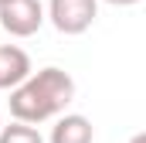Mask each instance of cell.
I'll return each mask as SVG.
<instances>
[{"mask_svg":"<svg viewBox=\"0 0 146 143\" xmlns=\"http://www.w3.org/2000/svg\"><path fill=\"white\" fill-rule=\"evenodd\" d=\"M72 99H75V78L65 68L48 65L41 72H31L21 85L10 89V116L37 126L44 119L61 116Z\"/></svg>","mask_w":146,"mask_h":143,"instance_id":"1","label":"cell"},{"mask_svg":"<svg viewBox=\"0 0 146 143\" xmlns=\"http://www.w3.org/2000/svg\"><path fill=\"white\" fill-rule=\"evenodd\" d=\"M99 17V0H48V21L61 34H85Z\"/></svg>","mask_w":146,"mask_h":143,"instance_id":"2","label":"cell"},{"mask_svg":"<svg viewBox=\"0 0 146 143\" xmlns=\"http://www.w3.org/2000/svg\"><path fill=\"white\" fill-rule=\"evenodd\" d=\"M44 24L41 0H0V27L10 37H31Z\"/></svg>","mask_w":146,"mask_h":143,"instance_id":"3","label":"cell"},{"mask_svg":"<svg viewBox=\"0 0 146 143\" xmlns=\"http://www.w3.org/2000/svg\"><path fill=\"white\" fill-rule=\"evenodd\" d=\"M31 75V58L17 44H0V89H14Z\"/></svg>","mask_w":146,"mask_h":143,"instance_id":"4","label":"cell"},{"mask_svg":"<svg viewBox=\"0 0 146 143\" xmlns=\"http://www.w3.org/2000/svg\"><path fill=\"white\" fill-rule=\"evenodd\" d=\"M92 140H95V130H92V123H88L85 116H78V112L61 116V119L51 126V136H48V143H92Z\"/></svg>","mask_w":146,"mask_h":143,"instance_id":"5","label":"cell"},{"mask_svg":"<svg viewBox=\"0 0 146 143\" xmlns=\"http://www.w3.org/2000/svg\"><path fill=\"white\" fill-rule=\"evenodd\" d=\"M0 143H44V136L37 133L31 123H10V126H0Z\"/></svg>","mask_w":146,"mask_h":143,"instance_id":"6","label":"cell"},{"mask_svg":"<svg viewBox=\"0 0 146 143\" xmlns=\"http://www.w3.org/2000/svg\"><path fill=\"white\" fill-rule=\"evenodd\" d=\"M106 3H112V7H133V3H139V0H106Z\"/></svg>","mask_w":146,"mask_h":143,"instance_id":"7","label":"cell"},{"mask_svg":"<svg viewBox=\"0 0 146 143\" xmlns=\"http://www.w3.org/2000/svg\"><path fill=\"white\" fill-rule=\"evenodd\" d=\"M129 143H146V133H136V136H133Z\"/></svg>","mask_w":146,"mask_h":143,"instance_id":"8","label":"cell"}]
</instances>
